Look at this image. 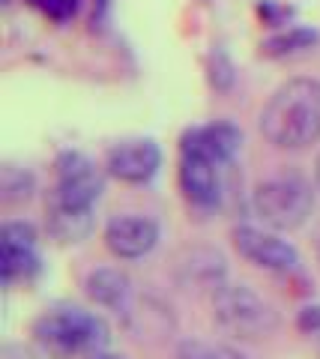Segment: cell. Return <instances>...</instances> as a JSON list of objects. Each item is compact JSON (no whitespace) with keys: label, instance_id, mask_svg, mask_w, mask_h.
Returning a JSON list of instances; mask_svg holds the SVG:
<instances>
[{"label":"cell","instance_id":"6da1fadb","mask_svg":"<svg viewBox=\"0 0 320 359\" xmlns=\"http://www.w3.org/2000/svg\"><path fill=\"white\" fill-rule=\"evenodd\" d=\"M260 135L279 150H308L320 141V78H291L260 111Z\"/></svg>","mask_w":320,"mask_h":359},{"label":"cell","instance_id":"7a4b0ae2","mask_svg":"<svg viewBox=\"0 0 320 359\" xmlns=\"http://www.w3.org/2000/svg\"><path fill=\"white\" fill-rule=\"evenodd\" d=\"M30 335L48 359H93L111 341L105 318L81 306L46 309L30 323Z\"/></svg>","mask_w":320,"mask_h":359},{"label":"cell","instance_id":"3957f363","mask_svg":"<svg viewBox=\"0 0 320 359\" xmlns=\"http://www.w3.org/2000/svg\"><path fill=\"white\" fill-rule=\"evenodd\" d=\"M216 327L237 341H263L279 330V311L249 285H218L213 290Z\"/></svg>","mask_w":320,"mask_h":359},{"label":"cell","instance_id":"277c9868","mask_svg":"<svg viewBox=\"0 0 320 359\" xmlns=\"http://www.w3.org/2000/svg\"><path fill=\"white\" fill-rule=\"evenodd\" d=\"M251 210L272 231H296L308 222L314 210V189L296 171L272 174L255 186Z\"/></svg>","mask_w":320,"mask_h":359},{"label":"cell","instance_id":"5b68a950","mask_svg":"<svg viewBox=\"0 0 320 359\" xmlns=\"http://www.w3.org/2000/svg\"><path fill=\"white\" fill-rule=\"evenodd\" d=\"M105 174L90 156L78 150H63L54 162V186L48 189L51 207L66 210H93L105 192Z\"/></svg>","mask_w":320,"mask_h":359},{"label":"cell","instance_id":"8992f818","mask_svg":"<svg viewBox=\"0 0 320 359\" xmlns=\"http://www.w3.org/2000/svg\"><path fill=\"white\" fill-rule=\"evenodd\" d=\"M230 245L242 261H249L258 269H267V273H291L300 266V252L293 249V243L281 240L272 231L258 228V224H237L230 231Z\"/></svg>","mask_w":320,"mask_h":359},{"label":"cell","instance_id":"52a82bcc","mask_svg":"<svg viewBox=\"0 0 320 359\" xmlns=\"http://www.w3.org/2000/svg\"><path fill=\"white\" fill-rule=\"evenodd\" d=\"M39 233L30 222L25 219H9L0 228V273L4 282L13 285H27L33 276L39 273V252H36Z\"/></svg>","mask_w":320,"mask_h":359},{"label":"cell","instance_id":"ba28073f","mask_svg":"<svg viewBox=\"0 0 320 359\" xmlns=\"http://www.w3.org/2000/svg\"><path fill=\"white\" fill-rule=\"evenodd\" d=\"M162 228L144 212H120L105 224V245L120 261H138L159 245Z\"/></svg>","mask_w":320,"mask_h":359},{"label":"cell","instance_id":"9c48e42d","mask_svg":"<svg viewBox=\"0 0 320 359\" xmlns=\"http://www.w3.org/2000/svg\"><path fill=\"white\" fill-rule=\"evenodd\" d=\"M162 168V150L153 138H129L117 141L105 153V171L108 177L129 186H144Z\"/></svg>","mask_w":320,"mask_h":359},{"label":"cell","instance_id":"30bf717a","mask_svg":"<svg viewBox=\"0 0 320 359\" xmlns=\"http://www.w3.org/2000/svg\"><path fill=\"white\" fill-rule=\"evenodd\" d=\"M230 165H218L204 156H192V153H180V192L186 195L192 207L197 210H213L222 204L225 195V171Z\"/></svg>","mask_w":320,"mask_h":359},{"label":"cell","instance_id":"8fae6325","mask_svg":"<svg viewBox=\"0 0 320 359\" xmlns=\"http://www.w3.org/2000/svg\"><path fill=\"white\" fill-rule=\"evenodd\" d=\"M242 150V129L230 120H213V123H201L183 132L180 138V153H192V156H204L218 165H230Z\"/></svg>","mask_w":320,"mask_h":359},{"label":"cell","instance_id":"7c38bea8","mask_svg":"<svg viewBox=\"0 0 320 359\" xmlns=\"http://www.w3.org/2000/svg\"><path fill=\"white\" fill-rule=\"evenodd\" d=\"M84 294L96 306L123 311L132 302V278L120 266H96L84 278Z\"/></svg>","mask_w":320,"mask_h":359},{"label":"cell","instance_id":"4fadbf2b","mask_svg":"<svg viewBox=\"0 0 320 359\" xmlns=\"http://www.w3.org/2000/svg\"><path fill=\"white\" fill-rule=\"evenodd\" d=\"M46 231L54 243L75 245L93 231V210H66L46 204Z\"/></svg>","mask_w":320,"mask_h":359},{"label":"cell","instance_id":"5bb4252c","mask_svg":"<svg viewBox=\"0 0 320 359\" xmlns=\"http://www.w3.org/2000/svg\"><path fill=\"white\" fill-rule=\"evenodd\" d=\"M183 278L189 285H201V287H218L225 285V257L218 252H209V249H195L189 255V264L180 266Z\"/></svg>","mask_w":320,"mask_h":359},{"label":"cell","instance_id":"9a60e30c","mask_svg":"<svg viewBox=\"0 0 320 359\" xmlns=\"http://www.w3.org/2000/svg\"><path fill=\"white\" fill-rule=\"evenodd\" d=\"M320 39V33L314 27H288L281 33H275V36L263 39L260 42V54L263 57H291V54H300V51H308L314 48Z\"/></svg>","mask_w":320,"mask_h":359},{"label":"cell","instance_id":"2e32d148","mask_svg":"<svg viewBox=\"0 0 320 359\" xmlns=\"http://www.w3.org/2000/svg\"><path fill=\"white\" fill-rule=\"evenodd\" d=\"M33 192H36V177H33L27 168L6 165L4 171H0V198H4L6 207L27 204Z\"/></svg>","mask_w":320,"mask_h":359},{"label":"cell","instance_id":"e0dca14e","mask_svg":"<svg viewBox=\"0 0 320 359\" xmlns=\"http://www.w3.org/2000/svg\"><path fill=\"white\" fill-rule=\"evenodd\" d=\"M176 359H246L228 344H209L201 339H186L176 347Z\"/></svg>","mask_w":320,"mask_h":359},{"label":"cell","instance_id":"ac0fdd59","mask_svg":"<svg viewBox=\"0 0 320 359\" xmlns=\"http://www.w3.org/2000/svg\"><path fill=\"white\" fill-rule=\"evenodd\" d=\"M209 84L216 90H230L234 87V66H230L225 51H213L209 54Z\"/></svg>","mask_w":320,"mask_h":359},{"label":"cell","instance_id":"d6986e66","mask_svg":"<svg viewBox=\"0 0 320 359\" xmlns=\"http://www.w3.org/2000/svg\"><path fill=\"white\" fill-rule=\"evenodd\" d=\"M296 330H300L320 353V302H312V306H305L296 314Z\"/></svg>","mask_w":320,"mask_h":359},{"label":"cell","instance_id":"ffe728a7","mask_svg":"<svg viewBox=\"0 0 320 359\" xmlns=\"http://www.w3.org/2000/svg\"><path fill=\"white\" fill-rule=\"evenodd\" d=\"M33 9H39L42 15H48L51 21H69L78 13V0H27Z\"/></svg>","mask_w":320,"mask_h":359},{"label":"cell","instance_id":"44dd1931","mask_svg":"<svg viewBox=\"0 0 320 359\" xmlns=\"http://www.w3.org/2000/svg\"><path fill=\"white\" fill-rule=\"evenodd\" d=\"M260 15H263V21H267L270 27H279L281 18L291 15V9L288 6H275L272 0H263V4H260Z\"/></svg>","mask_w":320,"mask_h":359},{"label":"cell","instance_id":"7402d4cb","mask_svg":"<svg viewBox=\"0 0 320 359\" xmlns=\"http://www.w3.org/2000/svg\"><path fill=\"white\" fill-rule=\"evenodd\" d=\"M46 353L39 351H33V347H25V344H6L4 347V359H42Z\"/></svg>","mask_w":320,"mask_h":359},{"label":"cell","instance_id":"603a6c76","mask_svg":"<svg viewBox=\"0 0 320 359\" xmlns=\"http://www.w3.org/2000/svg\"><path fill=\"white\" fill-rule=\"evenodd\" d=\"M314 189L320 192V156H317V162H314Z\"/></svg>","mask_w":320,"mask_h":359},{"label":"cell","instance_id":"cb8c5ba5","mask_svg":"<svg viewBox=\"0 0 320 359\" xmlns=\"http://www.w3.org/2000/svg\"><path fill=\"white\" fill-rule=\"evenodd\" d=\"M93 359H123V356H117V353H105V351H102V353H96Z\"/></svg>","mask_w":320,"mask_h":359},{"label":"cell","instance_id":"d4e9b609","mask_svg":"<svg viewBox=\"0 0 320 359\" xmlns=\"http://www.w3.org/2000/svg\"><path fill=\"white\" fill-rule=\"evenodd\" d=\"M317 264H320V240H317Z\"/></svg>","mask_w":320,"mask_h":359}]
</instances>
